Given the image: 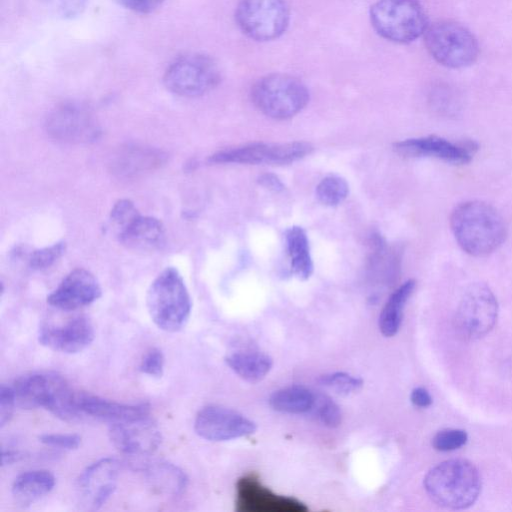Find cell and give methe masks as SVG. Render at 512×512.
Segmentation results:
<instances>
[{
  "label": "cell",
  "instance_id": "6da1fadb",
  "mask_svg": "<svg viewBox=\"0 0 512 512\" xmlns=\"http://www.w3.org/2000/svg\"><path fill=\"white\" fill-rule=\"evenodd\" d=\"M450 226L462 250L475 257L493 253L507 236L501 214L490 204L478 200L457 205L451 213Z\"/></svg>",
  "mask_w": 512,
  "mask_h": 512
},
{
  "label": "cell",
  "instance_id": "7a4b0ae2",
  "mask_svg": "<svg viewBox=\"0 0 512 512\" xmlns=\"http://www.w3.org/2000/svg\"><path fill=\"white\" fill-rule=\"evenodd\" d=\"M429 497L449 509H465L474 504L481 490L477 468L464 459L446 460L431 468L424 478Z\"/></svg>",
  "mask_w": 512,
  "mask_h": 512
},
{
  "label": "cell",
  "instance_id": "3957f363",
  "mask_svg": "<svg viewBox=\"0 0 512 512\" xmlns=\"http://www.w3.org/2000/svg\"><path fill=\"white\" fill-rule=\"evenodd\" d=\"M16 401L22 408L42 407L54 416L75 421L81 417L75 392L60 375L53 372H34L19 377L12 386Z\"/></svg>",
  "mask_w": 512,
  "mask_h": 512
},
{
  "label": "cell",
  "instance_id": "277c9868",
  "mask_svg": "<svg viewBox=\"0 0 512 512\" xmlns=\"http://www.w3.org/2000/svg\"><path fill=\"white\" fill-rule=\"evenodd\" d=\"M146 305L155 325L166 332H178L188 322L191 298L182 276L174 268H166L151 283Z\"/></svg>",
  "mask_w": 512,
  "mask_h": 512
},
{
  "label": "cell",
  "instance_id": "5b68a950",
  "mask_svg": "<svg viewBox=\"0 0 512 512\" xmlns=\"http://www.w3.org/2000/svg\"><path fill=\"white\" fill-rule=\"evenodd\" d=\"M374 30L395 43H410L424 34L427 16L418 0H377L369 11Z\"/></svg>",
  "mask_w": 512,
  "mask_h": 512
},
{
  "label": "cell",
  "instance_id": "8992f818",
  "mask_svg": "<svg viewBox=\"0 0 512 512\" xmlns=\"http://www.w3.org/2000/svg\"><path fill=\"white\" fill-rule=\"evenodd\" d=\"M254 105L266 116L284 120L298 114L309 101V91L298 78L273 73L260 78L252 87Z\"/></svg>",
  "mask_w": 512,
  "mask_h": 512
},
{
  "label": "cell",
  "instance_id": "52a82bcc",
  "mask_svg": "<svg viewBox=\"0 0 512 512\" xmlns=\"http://www.w3.org/2000/svg\"><path fill=\"white\" fill-rule=\"evenodd\" d=\"M423 35L428 52L443 66L463 68L478 58L477 39L460 23L438 21L428 25Z\"/></svg>",
  "mask_w": 512,
  "mask_h": 512
},
{
  "label": "cell",
  "instance_id": "ba28073f",
  "mask_svg": "<svg viewBox=\"0 0 512 512\" xmlns=\"http://www.w3.org/2000/svg\"><path fill=\"white\" fill-rule=\"evenodd\" d=\"M220 81L215 61L207 55L190 53L175 59L166 69L163 82L172 93L183 97L203 95Z\"/></svg>",
  "mask_w": 512,
  "mask_h": 512
},
{
  "label": "cell",
  "instance_id": "9c48e42d",
  "mask_svg": "<svg viewBox=\"0 0 512 512\" xmlns=\"http://www.w3.org/2000/svg\"><path fill=\"white\" fill-rule=\"evenodd\" d=\"M235 20L249 38L271 41L286 31L290 10L285 0H239Z\"/></svg>",
  "mask_w": 512,
  "mask_h": 512
},
{
  "label": "cell",
  "instance_id": "30bf717a",
  "mask_svg": "<svg viewBox=\"0 0 512 512\" xmlns=\"http://www.w3.org/2000/svg\"><path fill=\"white\" fill-rule=\"evenodd\" d=\"M497 316L495 295L487 285L475 283L464 292L454 322L460 336L473 340L486 335L494 327Z\"/></svg>",
  "mask_w": 512,
  "mask_h": 512
},
{
  "label": "cell",
  "instance_id": "8fae6325",
  "mask_svg": "<svg viewBox=\"0 0 512 512\" xmlns=\"http://www.w3.org/2000/svg\"><path fill=\"white\" fill-rule=\"evenodd\" d=\"M310 144L305 142L254 143L215 153L210 157L215 163L287 164L309 154Z\"/></svg>",
  "mask_w": 512,
  "mask_h": 512
},
{
  "label": "cell",
  "instance_id": "7c38bea8",
  "mask_svg": "<svg viewBox=\"0 0 512 512\" xmlns=\"http://www.w3.org/2000/svg\"><path fill=\"white\" fill-rule=\"evenodd\" d=\"M194 430L203 439L227 441L254 433L256 425L233 409L210 405L198 411Z\"/></svg>",
  "mask_w": 512,
  "mask_h": 512
},
{
  "label": "cell",
  "instance_id": "4fadbf2b",
  "mask_svg": "<svg viewBox=\"0 0 512 512\" xmlns=\"http://www.w3.org/2000/svg\"><path fill=\"white\" fill-rule=\"evenodd\" d=\"M119 462L102 458L87 466L76 482V494L88 510H98L114 493L119 475Z\"/></svg>",
  "mask_w": 512,
  "mask_h": 512
},
{
  "label": "cell",
  "instance_id": "5bb4252c",
  "mask_svg": "<svg viewBox=\"0 0 512 512\" xmlns=\"http://www.w3.org/2000/svg\"><path fill=\"white\" fill-rule=\"evenodd\" d=\"M109 438L116 449L131 456L153 453L161 444V432L150 415L111 423Z\"/></svg>",
  "mask_w": 512,
  "mask_h": 512
},
{
  "label": "cell",
  "instance_id": "9a60e30c",
  "mask_svg": "<svg viewBox=\"0 0 512 512\" xmlns=\"http://www.w3.org/2000/svg\"><path fill=\"white\" fill-rule=\"evenodd\" d=\"M46 127L53 138L70 143L95 141L100 134L93 116L82 106L72 103L57 107L48 116Z\"/></svg>",
  "mask_w": 512,
  "mask_h": 512
},
{
  "label": "cell",
  "instance_id": "2e32d148",
  "mask_svg": "<svg viewBox=\"0 0 512 512\" xmlns=\"http://www.w3.org/2000/svg\"><path fill=\"white\" fill-rule=\"evenodd\" d=\"M395 149L406 156L433 157L451 164H466L471 161L478 145L472 140L454 143L431 135L398 142Z\"/></svg>",
  "mask_w": 512,
  "mask_h": 512
},
{
  "label": "cell",
  "instance_id": "e0dca14e",
  "mask_svg": "<svg viewBox=\"0 0 512 512\" xmlns=\"http://www.w3.org/2000/svg\"><path fill=\"white\" fill-rule=\"evenodd\" d=\"M94 336L93 324L86 316H76L63 324H43L38 332L39 343L65 354L83 351Z\"/></svg>",
  "mask_w": 512,
  "mask_h": 512
},
{
  "label": "cell",
  "instance_id": "ac0fdd59",
  "mask_svg": "<svg viewBox=\"0 0 512 512\" xmlns=\"http://www.w3.org/2000/svg\"><path fill=\"white\" fill-rule=\"evenodd\" d=\"M101 296V287L88 270L77 268L71 271L47 297L50 306L71 311L87 306Z\"/></svg>",
  "mask_w": 512,
  "mask_h": 512
},
{
  "label": "cell",
  "instance_id": "d6986e66",
  "mask_svg": "<svg viewBox=\"0 0 512 512\" xmlns=\"http://www.w3.org/2000/svg\"><path fill=\"white\" fill-rule=\"evenodd\" d=\"M239 511H303L306 508L294 499L273 494L254 476H245L237 484Z\"/></svg>",
  "mask_w": 512,
  "mask_h": 512
},
{
  "label": "cell",
  "instance_id": "ffe728a7",
  "mask_svg": "<svg viewBox=\"0 0 512 512\" xmlns=\"http://www.w3.org/2000/svg\"><path fill=\"white\" fill-rule=\"evenodd\" d=\"M76 405L81 416L87 415L110 424L150 415L147 404H121L86 392H77Z\"/></svg>",
  "mask_w": 512,
  "mask_h": 512
},
{
  "label": "cell",
  "instance_id": "44dd1931",
  "mask_svg": "<svg viewBox=\"0 0 512 512\" xmlns=\"http://www.w3.org/2000/svg\"><path fill=\"white\" fill-rule=\"evenodd\" d=\"M117 237L129 249L152 251L164 243L165 231L158 219L139 214L117 234Z\"/></svg>",
  "mask_w": 512,
  "mask_h": 512
},
{
  "label": "cell",
  "instance_id": "7402d4cb",
  "mask_svg": "<svg viewBox=\"0 0 512 512\" xmlns=\"http://www.w3.org/2000/svg\"><path fill=\"white\" fill-rule=\"evenodd\" d=\"M55 486V477L47 470H31L18 475L12 485L17 503L28 506L49 494Z\"/></svg>",
  "mask_w": 512,
  "mask_h": 512
},
{
  "label": "cell",
  "instance_id": "603a6c76",
  "mask_svg": "<svg viewBox=\"0 0 512 512\" xmlns=\"http://www.w3.org/2000/svg\"><path fill=\"white\" fill-rule=\"evenodd\" d=\"M143 471L150 486L161 494L178 496L187 486L186 474L172 463L152 462Z\"/></svg>",
  "mask_w": 512,
  "mask_h": 512
},
{
  "label": "cell",
  "instance_id": "cb8c5ba5",
  "mask_svg": "<svg viewBox=\"0 0 512 512\" xmlns=\"http://www.w3.org/2000/svg\"><path fill=\"white\" fill-rule=\"evenodd\" d=\"M415 286L414 280H408L390 295L379 316V329L384 336L392 337L398 332L403 310Z\"/></svg>",
  "mask_w": 512,
  "mask_h": 512
},
{
  "label": "cell",
  "instance_id": "d4e9b609",
  "mask_svg": "<svg viewBox=\"0 0 512 512\" xmlns=\"http://www.w3.org/2000/svg\"><path fill=\"white\" fill-rule=\"evenodd\" d=\"M225 362L239 377L250 383L261 381L273 365L270 356L258 352H235L226 356Z\"/></svg>",
  "mask_w": 512,
  "mask_h": 512
},
{
  "label": "cell",
  "instance_id": "484cf974",
  "mask_svg": "<svg viewBox=\"0 0 512 512\" xmlns=\"http://www.w3.org/2000/svg\"><path fill=\"white\" fill-rule=\"evenodd\" d=\"M315 399L308 388L291 385L275 391L269 398V404L276 411L299 414L311 410Z\"/></svg>",
  "mask_w": 512,
  "mask_h": 512
},
{
  "label": "cell",
  "instance_id": "4316f807",
  "mask_svg": "<svg viewBox=\"0 0 512 512\" xmlns=\"http://www.w3.org/2000/svg\"><path fill=\"white\" fill-rule=\"evenodd\" d=\"M287 249L293 273L300 279H307L313 271L309 243L301 227H291L286 232Z\"/></svg>",
  "mask_w": 512,
  "mask_h": 512
},
{
  "label": "cell",
  "instance_id": "83f0119b",
  "mask_svg": "<svg viewBox=\"0 0 512 512\" xmlns=\"http://www.w3.org/2000/svg\"><path fill=\"white\" fill-rule=\"evenodd\" d=\"M348 190V184L343 178L328 176L318 184L316 194L322 204L336 206L347 197Z\"/></svg>",
  "mask_w": 512,
  "mask_h": 512
},
{
  "label": "cell",
  "instance_id": "f1b7e54d",
  "mask_svg": "<svg viewBox=\"0 0 512 512\" xmlns=\"http://www.w3.org/2000/svg\"><path fill=\"white\" fill-rule=\"evenodd\" d=\"M160 153L152 150L132 149L130 153L123 155V160L120 162V171L123 173H134L139 170L151 168L159 165L162 162Z\"/></svg>",
  "mask_w": 512,
  "mask_h": 512
},
{
  "label": "cell",
  "instance_id": "f546056e",
  "mask_svg": "<svg viewBox=\"0 0 512 512\" xmlns=\"http://www.w3.org/2000/svg\"><path fill=\"white\" fill-rule=\"evenodd\" d=\"M319 381L322 385L343 395H348L352 392H356L363 385V381L361 378L350 375L345 372H334L330 374H325L320 377Z\"/></svg>",
  "mask_w": 512,
  "mask_h": 512
},
{
  "label": "cell",
  "instance_id": "4dcf8cb0",
  "mask_svg": "<svg viewBox=\"0 0 512 512\" xmlns=\"http://www.w3.org/2000/svg\"><path fill=\"white\" fill-rule=\"evenodd\" d=\"M319 420L329 428L338 427L342 420V413L339 406L329 397H316L313 408Z\"/></svg>",
  "mask_w": 512,
  "mask_h": 512
},
{
  "label": "cell",
  "instance_id": "1f68e13d",
  "mask_svg": "<svg viewBox=\"0 0 512 512\" xmlns=\"http://www.w3.org/2000/svg\"><path fill=\"white\" fill-rule=\"evenodd\" d=\"M65 243L58 242L49 247L34 251L29 258V265L36 270H42L53 265L64 253Z\"/></svg>",
  "mask_w": 512,
  "mask_h": 512
},
{
  "label": "cell",
  "instance_id": "d6a6232c",
  "mask_svg": "<svg viewBox=\"0 0 512 512\" xmlns=\"http://www.w3.org/2000/svg\"><path fill=\"white\" fill-rule=\"evenodd\" d=\"M467 442V434L460 429H445L435 434L432 446L442 452L452 451L462 447Z\"/></svg>",
  "mask_w": 512,
  "mask_h": 512
},
{
  "label": "cell",
  "instance_id": "836d02e7",
  "mask_svg": "<svg viewBox=\"0 0 512 512\" xmlns=\"http://www.w3.org/2000/svg\"><path fill=\"white\" fill-rule=\"evenodd\" d=\"M138 215L139 212L130 200H119L110 213V222L116 230V234L122 231Z\"/></svg>",
  "mask_w": 512,
  "mask_h": 512
},
{
  "label": "cell",
  "instance_id": "e575fe53",
  "mask_svg": "<svg viewBox=\"0 0 512 512\" xmlns=\"http://www.w3.org/2000/svg\"><path fill=\"white\" fill-rule=\"evenodd\" d=\"M48 8L58 17L72 19L85 9L87 0H44Z\"/></svg>",
  "mask_w": 512,
  "mask_h": 512
},
{
  "label": "cell",
  "instance_id": "d590c367",
  "mask_svg": "<svg viewBox=\"0 0 512 512\" xmlns=\"http://www.w3.org/2000/svg\"><path fill=\"white\" fill-rule=\"evenodd\" d=\"M165 358L159 348H151L143 356L140 363V371L151 377L160 378L164 371Z\"/></svg>",
  "mask_w": 512,
  "mask_h": 512
},
{
  "label": "cell",
  "instance_id": "8d00e7d4",
  "mask_svg": "<svg viewBox=\"0 0 512 512\" xmlns=\"http://www.w3.org/2000/svg\"><path fill=\"white\" fill-rule=\"evenodd\" d=\"M40 442L49 447L74 450L81 443V437L77 434L49 433L39 437Z\"/></svg>",
  "mask_w": 512,
  "mask_h": 512
},
{
  "label": "cell",
  "instance_id": "74e56055",
  "mask_svg": "<svg viewBox=\"0 0 512 512\" xmlns=\"http://www.w3.org/2000/svg\"><path fill=\"white\" fill-rule=\"evenodd\" d=\"M17 403L12 387L1 385L0 388V427H4L11 419Z\"/></svg>",
  "mask_w": 512,
  "mask_h": 512
},
{
  "label": "cell",
  "instance_id": "f35d334b",
  "mask_svg": "<svg viewBox=\"0 0 512 512\" xmlns=\"http://www.w3.org/2000/svg\"><path fill=\"white\" fill-rule=\"evenodd\" d=\"M123 7L138 14L156 11L166 0H117Z\"/></svg>",
  "mask_w": 512,
  "mask_h": 512
},
{
  "label": "cell",
  "instance_id": "ab89813d",
  "mask_svg": "<svg viewBox=\"0 0 512 512\" xmlns=\"http://www.w3.org/2000/svg\"><path fill=\"white\" fill-rule=\"evenodd\" d=\"M411 402L417 407H428L432 403V397L423 387L414 388L410 396Z\"/></svg>",
  "mask_w": 512,
  "mask_h": 512
},
{
  "label": "cell",
  "instance_id": "60d3db41",
  "mask_svg": "<svg viewBox=\"0 0 512 512\" xmlns=\"http://www.w3.org/2000/svg\"><path fill=\"white\" fill-rule=\"evenodd\" d=\"M261 182L265 186L273 188L275 190L280 189L282 187V184L280 183V181L277 178H275L273 176H269V175H266L263 178H261Z\"/></svg>",
  "mask_w": 512,
  "mask_h": 512
},
{
  "label": "cell",
  "instance_id": "b9f144b4",
  "mask_svg": "<svg viewBox=\"0 0 512 512\" xmlns=\"http://www.w3.org/2000/svg\"><path fill=\"white\" fill-rule=\"evenodd\" d=\"M509 370L512 375V356H511V360L509 361Z\"/></svg>",
  "mask_w": 512,
  "mask_h": 512
}]
</instances>
